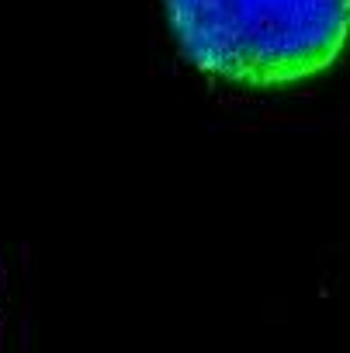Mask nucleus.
<instances>
[{
    "label": "nucleus",
    "mask_w": 350,
    "mask_h": 353,
    "mask_svg": "<svg viewBox=\"0 0 350 353\" xmlns=\"http://www.w3.org/2000/svg\"><path fill=\"white\" fill-rule=\"evenodd\" d=\"M166 18L202 73L274 90L340 59L350 0H166Z\"/></svg>",
    "instance_id": "nucleus-1"
}]
</instances>
